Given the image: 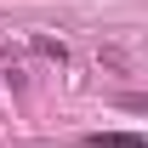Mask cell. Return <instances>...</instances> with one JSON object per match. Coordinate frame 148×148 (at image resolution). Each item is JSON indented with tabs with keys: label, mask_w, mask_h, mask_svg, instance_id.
Returning <instances> with one entry per match:
<instances>
[{
	"label": "cell",
	"mask_w": 148,
	"mask_h": 148,
	"mask_svg": "<svg viewBox=\"0 0 148 148\" xmlns=\"http://www.w3.org/2000/svg\"><path fill=\"white\" fill-rule=\"evenodd\" d=\"M34 51H40V57H51L57 69L69 63V46H63V40H51V34H34Z\"/></svg>",
	"instance_id": "6da1fadb"
},
{
	"label": "cell",
	"mask_w": 148,
	"mask_h": 148,
	"mask_svg": "<svg viewBox=\"0 0 148 148\" xmlns=\"http://www.w3.org/2000/svg\"><path fill=\"white\" fill-rule=\"evenodd\" d=\"M91 148H143V137H131V131H108V137H91Z\"/></svg>",
	"instance_id": "7a4b0ae2"
}]
</instances>
